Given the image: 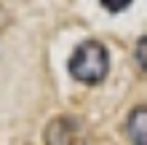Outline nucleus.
<instances>
[{
	"mask_svg": "<svg viewBox=\"0 0 147 145\" xmlns=\"http://www.w3.org/2000/svg\"><path fill=\"white\" fill-rule=\"evenodd\" d=\"M70 75L80 83H102L110 73V51L102 40H83L70 57Z\"/></svg>",
	"mask_w": 147,
	"mask_h": 145,
	"instance_id": "1",
	"label": "nucleus"
},
{
	"mask_svg": "<svg viewBox=\"0 0 147 145\" xmlns=\"http://www.w3.org/2000/svg\"><path fill=\"white\" fill-rule=\"evenodd\" d=\"M86 140H88V132L83 121L72 116L54 118L46 129V145H86Z\"/></svg>",
	"mask_w": 147,
	"mask_h": 145,
	"instance_id": "2",
	"label": "nucleus"
},
{
	"mask_svg": "<svg viewBox=\"0 0 147 145\" xmlns=\"http://www.w3.org/2000/svg\"><path fill=\"white\" fill-rule=\"evenodd\" d=\"M126 132H128V137H131L134 145H147V134H144V105L139 108H134L131 110V116H128V124H126Z\"/></svg>",
	"mask_w": 147,
	"mask_h": 145,
	"instance_id": "3",
	"label": "nucleus"
},
{
	"mask_svg": "<svg viewBox=\"0 0 147 145\" xmlns=\"http://www.w3.org/2000/svg\"><path fill=\"white\" fill-rule=\"evenodd\" d=\"M131 3H134V0H102V5H105L110 14H120L123 8H128Z\"/></svg>",
	"mask_w": 147,
	"mask_h": 145,
	"instance_id": "4",
	"label": "nucleus"
},
{
	"mask_svg": "<svg viewBox=\"0 0 147 145\" xmlns=\"http://www.w3.org/2000/svg\"><path fill=\"white\" fill-rule=\"evenodd\" d=\"M136 59H139V67H144V38H139V51H136Z\"/></svg>",
	"mask_w": 147,
	"mask_h": 145,
	"instance_id": "5",
	"label": "nucleus"
}]
</instances>
